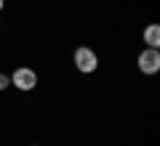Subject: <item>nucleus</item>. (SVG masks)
Wrapping results in <instances>:
<instances>
[{
	"label": "nucleus",
	"instance_id": "obj_1",
	"mask_svg": "<svg viewBox=\"0 0 160 146\" xmlns=\"http://www.w3.org/2000/svg\"><path fill=\"white\" fill-rule=\"evenodd\" d=\"M11 85L16 90H24V93H27V90H32L35 85H38V72L29 69V67H19L16 72L11 74Z\"/></svg>",
	"mask_w": 160,
	"mask_h": 146
},
{
	"label": "nucleus",
	"instance_id": "obj_2",
	"mask_svg": "<svg viewBox=\"0 0 160 146\" xmlns=\"http://www.w3.org/2000/svg\"><path fill=\"white\" fill-rule=\"evenodd\" d=\"M136 64H139V72L155 74V72L160 69V51H158V48H144V51L139 53Z\"/></svg>",
	"mask_w": 160,
	"mask_h": 146
},
{
	"label": "nucleus",
	"instance_id": "obj_3",
	"mask_svg": "<svg viewBox=\"0 0 160 146\" xmlns=\"http://www.w3.org/2000/svg\"><path fill=\"white\" fill-rule=\"evenodd\" d=\"M72 59H75V67H78V72H83V74H91L93 69L99 67V59H96V53H93L91 48H78Z\"/></svg>",
	"mask_w": 160,
	"mask_h": 146
},
{
	"label": "nucleus",
	"instance_id": "obj_4",
	"mask_svg": "<svg viewBox=\"0 0 160 146\" xmlns=\"http://www.w3.org/2000/svg\"><path fill=\"white\" fill-rule=\"evenodd\" d=\"M142 37H144V43H147V48H158V45H160V27H158V24L144 27Z\"/></svg>",
	"mask_w": 160,
	"mask_h": 146
},
{
	"label": "nucleus",
	"instance_id": "obj_5",
	"mask_svg": "<svg viewBox=\"0 0 160 146\" xmlns=\"http://www.w3.org/2000/svg\"><path fill=\"white\" fill-rule=\"evenodd\" d=\"M8 85H11V77H8V74H3V72H0V90H6Z\"/></svg>",
	"mask_w": 160,
	"mask_h": 146
},
{
	"label": "nucleus",
	"instance_id": "obj_6",
	"mask_svg": "<svg viewBox=\"0 0 160 146\" xmlns=\"http://www.w3.org/2000/svg\"><path fill=\"white\" fill-rule=\"evenodd\" d=\"M3 6H6V0H0V11H3Z\"/></svg>",
	"mask_w": 160,
	"mask_h": 146
}]
</instances>
